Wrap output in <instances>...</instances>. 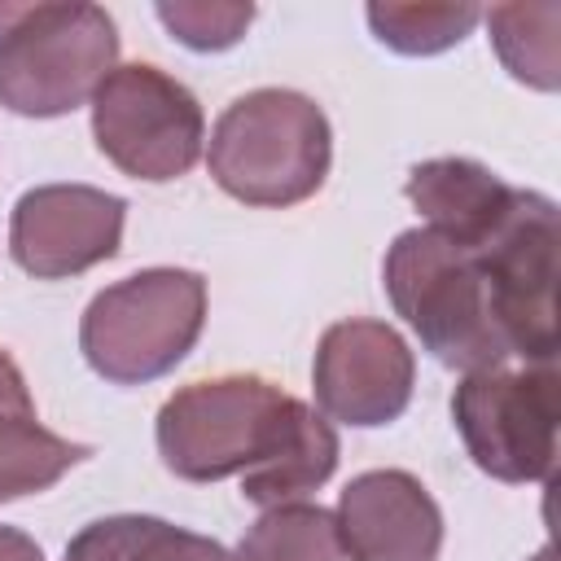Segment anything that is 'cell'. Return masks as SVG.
<instances>
[{
    "mask_svg": "<svg viewBox=\"0 0 561 561\" xmlns=\"http://www.w3.org/2000/svg\"><path fill=\"white\" fill-rule=\"evenodd\" d=\"M88 456V443H70L44 430L35 416H0V504L48 491Z\"/></svg>",
    "mask_w": 561,
    "mask_h": 561,
    "instance_id": "9a60e30c",
    "label": "cell"
},
{
    "mask_svg": "<svg viewBox=\"0 0 561 561\" xmlns=\"http://www.w3.org/2000/svg\"><path fill=\"white\" fill-rule=\"evenodd\" d=\"M381 280L394 311L438 364L460 373L504 368L508 346L491 320L486 280L473 250L430 228H408L386 250Z\"/></svg>",
    "mask_w": 561,
    "mask_h": 561,
    "instance_id": "3957f363",
    "label": "cell"
},
{
    "mask_svg": "<svg viewBox=\"0 0 561 561\" xmlns=\"http://www.w3.org/2000/svg\"><path fill=\"white\" fill-rule=\"evenodd\" d=\"M504 70L539 92L561 88V4H495L482 13Z\"/></svg>",
    "mask_w": 561,
    "mask_h": 561,
    "instance_id": "5bb4252c",
    "label": "cell"
},
{
    "mask_svg": "<svg viewBox=\"0 0 561 561\" xmlns=\"http://www.w3.org/2000/svg\"><path fill=\"white\" fill-rule=\"evenodd\" d=\"M408 202L425 215L430 232L478 250L508 215L517 188L473 158H430L408 171Z\"/></svg>",
    "mask_w": 561,
    "mask_h": 561,
    "instance_id": "7c38bea8",
    "label": "cell"
},
{
    "mask_svg": "<svg viewBox=\"0 0 561 561\" xmlns=\"http://www.w3.org/2000/svg\"><path fill=\"white\" fill-rule=\"evenodd\" d=\"M232 561H342L333 513L320 504H276L245 530Z\"/></svg>",
    "mask_w": 561,
    "mask_h": 561,
    "instance_id": "2e32d148",
    "label": "cell"
},
{
    "mask_svg": "<svg viewBox=\"0 0 561 561\" xmlns=\"http://www.w3.org/2000/svg\"><path fill=\"white\" fill-rule=\"evenodd\" d=\"M451 421L482 473L500 482H543L557 465L561 377L552 364L465 373L451 394Z\"/></svg>",
    "mask_w": 561,
    "mask_h": 561,
    "instance_id": "8992f818",
    "label": "cell"
},
{
    "mask_svg": "<svg viewBox=\"0 0 561 561\" xmlns=\"http://www.w3.org/2000/svg\"><path fill=\"white\" fill-rule=\"evenodd\" d=\"M333 162V131L324 110L289 88H254L237 96L206 149L215 184L245 206H298L307 202Z\"/></svg>",
    "mask_w": 561,
    "mask_h": 561,
    "instance_id": "6da1fadb",
    "label": "cell"
},
{
    "mask_svg": "<svg viewBox=\"0 0 561 561\" xmlns=\"http://www.w3.org/2000/svg\"><path fill=\"white\" fill-rule=\"evenodd\" d=\"M535 561H552V552H548V548H543V552H539V557H535Z\"/></svg>",
    "mask_w": 561,
    "mask_h": 561,
    "instance_id": "603a6c76",
    "label": "cell"
},
{
    "mask_svg": "<svg viewBox=\"0 0 561 561\" xmlns=\"http://www.w3.org/2000/svg\"><path fill=\"white\" fill-rule=\"evenodd\" d=\"M149 517L140 513H118V517H101V522H88L70 543H66V557L61 561H127L140 530H145Z\"/></svg>",
    "mask_w": 561,
    "mask_h": 561,
    "instance_id": "ffe728a7",
    "label": "cell"
},
{
    "mask_svg": "<svg viewBox=\"0 0 561 561\" xmlns=\"http://www.w3.org/2000/svg\"><path fill=\"white\" fill-rule=\"evenodd\" d=\"M206 280L188 267H145L105 285L83 320L79 351L88 368L114 386H145L167 377L202 337Z\"/></svg>",
    "mask_w": 561,
    "mask_h": 561,
    "instance_id": "277c9868",
    "label": "cell"
},
{
    "mask_svg": "<svg viewBox=\"0 0 561 561\" xmlns=\"http://www.w3.org/2000/svg\"><path fill=\"white\" fill-rule=\"evenodd\" d=\"M118 61V26L88 0L0 4V105L57 118L92 101Z\"/></svg>",
    "mask_w": 561,
    "mask_h": 561,
    "instance_id": "7a4b0ae2",
    "label": "cell"
},
{
    "mask_svg": "<svg viewBox=\"0 0 561 561\" xmlns=\"http://www.w3.org/2000/svg\"><path fill=\"white\" fill-rule=\"evenodd\" d=\"M337 430L307 408L302 399L289 412V425L280 434V443L241 473V495L259 508H276V504H298L302 495H311L316 486H324L337 469Z\"/></svg>",
    "mask_w": 561,
    "mask_h": 561,
    "instance_id": "4fadbf2b",
    "label": "cell"
},
{
    "mask_svg": "<svg viewBox=\"0 0 561 561\" xmlns=\"http://www.w3.org/2000/svg\"><path fill=\"white\" fill-rule=\"evenodd\" d=\"M96 149L131 180L167 184L193 171L206 140L197 96L149 61L114 66L92 92Z\"/></svg>",
    "mask_w": 561,
    "mask_h": 561,
    "instance_id": "52a82bcc",
    "label": "cell"
},
{
    "mask_svg": "<svg viewBox=\"0 0 561 561\" xmlns=\"http://www.w3.org/2000/svg\"><path fill=\"white\" fill-rule=\"evenodd\" d=\"M557 202L530 188H517L504 224L473 250L491 320L508 346L526 364L557 359Z\"/></svg>",
    "mask_w": 561,
    "mask_h": 561,
    "instance_id": "ba28073f",
    "label": "cell"
},
{
    "mask_svg": "<svg viewBox=\"0 0 561 561\" xmlns=\"http://www.w3.org/2000/svg\"><path fill=\"white\" fill-rule=\"evenodd\" d=\"M311 381L324 416L355 430H373L403 416L416 381V359L390 324L337 320L316 346Z\"/></svg>",
    "mask_w": 561,
    "mask_h": 561,
    "instance_id": "30bf717a",
    "label": "cell"
},
{
    "mask_svg": "<svg viewBox=\"0 0 561 561\" xmlns=\"http://www.w3.org/2000/svg\"><path fill=\"white\" fill-rule=\"evenodd\" d=\"M153 13L193 53L232 48L254 22V4L245 0H162Z\"/></svg>",
    "mask_w": 561,
    "mask_h": 561,
    "instance_id": "ac0fdd59",
    "label": "cell"
},
{
    "mask_svg": "<svg viewBox=\"0 0 561 561\" xmlns=\"http://www.w3.org/2000/svg\"><path fill=\"white\" fill-rule=\"evenodd\" d=\"M0 416H35L26 377H22V368L4 351H0Z\"/></svg>",
    "mask_w": 561,
    "mask_h": 561,
    "instance_id": "44dd1931",
    "label": "cell"
},
{
    "mask_svg": "<svg viewBox=\"0 0 561 561\" xmlns=\"http://www.w3.org/2000/svg\"><path fill=\"white\" fill-rule=\"evenodd\" d=\"M0 561H44V552L18 526H0Z\"/></svg>",
    "mask_w": 561,
    "mask_h": 561,
    "instance_id": "7402d4cb",
    "label": "cell"
},
{
    "mask_svg": "<svg viewBox=\"0 0 561 561\" xmlns=\"http://www.w3.org/2000/svg\"><path fill=\"white\" fill-rule=\"evenodd\" d=\"M127 202L92 184H44L18 197L9 219V254L26 276H79L123 245Z\"/></svg>",
    "mask_w": 561,
    "mask_h": 561,
    "instance_id": "9c48e42d",
    "label": "cell"
},
{
    "mask_svg": "<svg viewBox=\"0 0 561 561\" xmlns=\"http://www.w3.org/2000/svg\"><path fill=\"white\" fill-rule=\"evenodd\" d=\"M364 13H368L373 35L386 48L403 53V57H430V53L456 48L482 22V9L478 4H399V0H373Z\"/></svg>",
    "mask_w": 561,
    "mask_h": 561,
    "instance_id": "e0dca14e",
    "label": "cell"
},
{
    "mask_svg": "<svg viewBox=\"0 0 561 561\" xmlns=\"http://www.w3.org/2000/svg\"><path fill=\"white\" fill-rule=\"evenodd\" d=\"M127 561H232V552L206 535H193L162 517H149Z\"/></svg>",
    "mask_w": 561,
    "mask_h": 561,
    "instance_id": "d6986e66",
    "label": "cell"
},
{
    "mask_svg": "<svg viewBox=\"0 0 561 561\" xmlns=\"http://www.w3.org/2000/svg\"><path fill=\"white\" fill-rule=\"evenodd\" d=\"M333 526L346 561H434L443 548V513L421 478L403 469L351 478Z\"/></svg>",
    "mask_w": 561,
    "mask_h": 561,
    "instance_id": "8fae6325",
    "label": "cell"
},
{
    "mask_svg": "<svg viewBox=\"0 0 561 561\" xmlns=\"http://www.w3.org/2000/svg\"><path fill=\"white\" fill-rule=\"evenodd\" d=\"M294 403V394L254 373L193 381L158 408V456L184 482L245 473L280 443Z\"/></svg>",
    "mask_w": 561,
    "mask_h": 561,
    "instance_id": "5b68a950",
    "label": "cell"
}]
</instances>
